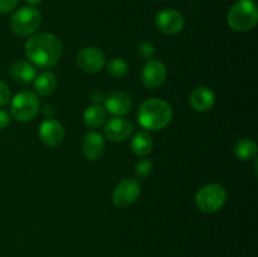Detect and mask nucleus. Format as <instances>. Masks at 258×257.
Returning <instances> with one entry per match:
<instances>
[{"label":"nucleus","instance_id":"nucleus-12","mask_svg":"<svg viewBox=\"0 0 258 257\" xmlns=\"http://www.w3.org/2000/svg\"><path fill=\"white\" fill-rule=\"evenodd\" d=\"M40 140L49 148L59 146L64 140V128L59 121L54 118H47L39 126Z\"/></svg>","mask_w":258,"mask_h":257},{"label":"nucleus","instance_id":"nucleus-7","mask_svg":"<svg viewBox=\"0 0 258 257\" xmlns=\"http://www.w3.org/2000/svg\"><path fill=\"white\" fill-rule=\"evenodd\" d=\"M141 185L138 179L125 178L116 185L112 194V202L117 208H127L139 199Z\"/></svg>","mask_w":258,"mask_h":257},{"label":"nucleus","instance_id":"nucleus-3","mask_svg":"<svg viewBox=\"0 0 258 257\" xmlns=\"http://www.w3.org/2000/svg\"><path fill=\"white\" fill-rule=\"evenodd\" d=\"M227 23L236 32H248L258 23V9L253 0H238L227 14Z\"/></svg>","mask_w":258,"mask_h":257},{"label":"nucleus","instance_id":"nucleus-16","mask_svg":"<svg viewBox=\"0 0 258 257\" xmlns=\"http://www.w3.org/2000/svg\"><path fill=\"white\" fill-rule=\"evenodd\" d=\"M10 76L14 81L22 85H27L34 81L37 76V70L35 66H33L30 62L27 60H18L14 62L10 67Z\"/></svg>","mask_w":258,"mask_h":257},{"label":"nucleus","instance_id":"nucleus-2","mask_svg":"<svg viewBox=\"0 0 258 257\" xmlns=\"http://www.w3.org/2000/svg\"><path fill=\"white\" fill-rule=\"evenodd\" d=\"M173 118V108L161 98H149L144 101L138 111L139 123L148 131L166 127Z\"/></svg>","mask_w":258,"mask_h":257},{"label":"nucleus","instance_id":"nucleus-27","mask_svg":"<svg viewBox=\"0 0 258 257\" xmlns=\"http://www.w3.org/2000/svg\"><path fill=\"white\" fill-rule=\"evenodd\" d=\"M10 123V116L7 111L0 110V130H4L9 126Z\"/></svg>","mask_w":258,"mask_h":257},{"label":"nucleus","instance_id":"nucleus-26","mask_svg":"<svg viewBox=\"0 0 258 257\" xmlns=\"http://www.w3.org/2000/svg\"><path fill=\"white\" fill-rule=\"evenodd\" d=\"M90 97H91V101H92L95 105H100L101 102H103V101H105L106 96L101 90H93L92 92H91Z\"/></svg>","mask_w":258,"mask_h":257},{"label":"nucleus","instance_id":"nucleus-9","mask_svg":"<svg viewBox=\"0 0 258 257\" xmlns=\"http://www.w3.org/2000/svg\"><path fill=\"white\" fill-rule=\"evenodd\" d=\"M155 25L161 33L168 35L178 34L183 30L185 20L175 9H164L155 17Z\"/></svg>","mask_w":258,"mask_h":257},{"label":"nucleus","instance_id":"nucleus-13","mask_svg":"<svg viewBox=\"0 0 258 257\" xmlns=\"http://www.w3.org/2000/svg\"><path fill=\"white\" fill-rule=\"evenodd\" d=\"M106 141L101 134L96 133V131H90L85 135L82 141V151L83 155L88 159V160H98L101 156L105 153Z\"/></svg>","mask_w":258,"mask_h":257},{"label":"nucleus","instance_id":"nucleus-4","mask_svg":"<svg viewBox=\"0 0 258 257\" xmlns=\"http://www.w3.org/2000/svg\"><path fill=\"white\" fill-rule=\"evenodd\" d=\"M42 15L34 7H23L10 18V29L19 37L33 35L39 28Z\"/></svg>","mask_w":258,"mask_h":257},{"label":"nucleus","instance_id":"nucleus-5","mask_svg":"<svg viewBox=\"0 0 258 257\" xmlns=\"http://www.w3.org/2000/svg\"><path fill=\"white\" fill-rule=\"evenodd\" d=\"M227 201V191L221 184H206L196 194V203L203 213H216Z\"/></svg>","mask_w":258,"mask_h":257},{"label":"nucleus","instance_id":"nucleus-17","mask_svg":"<svg viewBox=\"0 0 258 257\" xmlns=\"http://www.w3.org/2000/svg\"><path fill=\"white\" fill-rule=\"evenodd\" d=\"M33 83H34L35 92L39 96L45 97V96L52 95L57 88V77L50 71H44L35 76Z\"/></svg>","mask_w":258,"mask_h":257},{"label":"nucleus","instance_id":"nucleus-18","mask_svg":"<svg viewBox=\"0 0 258 257\" xmlns=\"http://www.w3.org/2000/svg\"><path fill=\"white\" fill-rule=\"evenodd\" d=\"M153 146L154 140L148 131H139V133H136L130 144L131 151L138 156L148 155L153 150Z\"/></svg>","mask_w":258,"mask_h":257},{"label":"nucleus","instance_id":"nucleus-14","mask_svg":"<svg viewBox=\"0 0 258 257\" xmlns=\"http://www.w3.org/2000/svg\"><path fill=\"white\" fill-rule=\"evenodd\" d=\"M105 110L113 116H123L130 112L133 107V101L127 93L122 91H116L105 98Z\"/></svg>","mask_w":258,"mask_h":257},{"label":"nucleus","instance_id":"nucleus-28","mask_svg":"<svg viewBox=\"0 0 258 257\" xmlns=\"http://www.w3.org/2000/svg\"><path fill=\"white\" fill-rule=\"evenodd\" d=\"M27 3H29L30 5H38L42 3V0H25Z\"/></svg>","mask_w":258,"mask_h":257},{"label":"nucleus","instance_id":"nucleus-15","mask_svg":"<svg viewBox=\"0 0 258 257\" xmlns=\"http://www.w3.org/2000/svg\"><path fill=\"white\" fill-rule=\"evenodd\" d=\"M189 102H190V106L193 107L194 111L207 112L216 103V95H214V92L209 87L199 86V87L194 88L191 91Z\"/></svg>","mask_w":258,"mask_h":257},{"label":"nucleus","instance_id":"nucleus-23","mask_svg":"<svg viewBox=\"0 0 258 257\" xmlns=\"http://www.w3.org/2000/svg\"><path fill=\"white\" fill-rule=\"evenodd\" d=\"M138 53L141 58L149 60L151 57H153L154 53H155V47H154L150 42H143L139 44Z\"/></svg>","mask_w":258,"mask_h":257},{"label":"nucleus","instance_id":"nucleus-20","mask_svg":"<svg viewBox=\"0 0 258 257\" xmlns=\"http://www.w3.org/2000/svg\"><path fill=\"white\" fill-rule=\"evenodd\" d=\"M257 144L253 140H251V139H241L234 145V155L239 160L247 161L251 160V159H254L257 155Z\"/></svg>","mask_w":258,"mask_h":257},{"label":"nucleus","instance_id":"nucleus-21","mask_svg":"<svg viewBox=\"0 0 258 257\" xmlns=\"http://www.w3.org/2000/svg\"><path fill=\"white\" fill-rule=\"evenodd\" d=\"M107 71L112 77L123 78L128 73V65L122 58H111L107 62Z\"/></svg>","mask_w":258,"mask_h":257},{"label":"nucleus","instance_id":"nucleus-10","mask_svg":"<svg viewBox=\"0 0 258 257\" xmlns=\"http://www.w3.org/2000/svg\"><path fill=\"white\" fill-rule=\"evenodd\" d=\"M166 75H168V70L163 62L156 59H149L146 60L143 71H141V80L146 87L155 90L164 85Z\"/></svg>","mask_w":258,"mask_h":257},{"label":"nucleus","instance_id":"nucleus-11","mask_svg":"<svg viewBox=\"0 0 258 257\" xmlns=\"http://www.w3.org/2000/svg\"><path fill=\"white\" fill-rule=\"evenodd\" d=\"M134 133V123L122 116H115L103 125V134L110 141H123Z\"/></svg>","mask_w":258,"mask_h":257},{"label":"nucleus","instance_id":"nucleus-6","mask_svg":"<svg viewBox=\"0 0 258 257\" xmlns=\"http://www.w3.org/2000/svg\"><path fill=\"white\" fill-rule=\"evenodd\" d=\"M39 111V100L32 91H22L13 97L10 103V112L17 121L29 122Z\"/></svg>","mask_w":258,"mask_h":257},{"label":"nucleus","instance_id":"nucleus-25","mask_svg":"<svg viewBox=\"0 0 258 257\" xmlns=\"http://www.w3.org/2000/svg\"><path fill=\"white\" fill-rule=\"evenodd\" d=\"M18 0H0V13H10L17 8Z\"/></svg>","mask_w":258,"mask_h":257},{"label":"nucleus","instance_id":"nucleus-8","mask_svg":"<svg viewBox=\"0 0 258 257\" xmlns=\"http://www.w3.org/2000/svg\"><path fill=\"white\" fill-rule=\"evenodd\" d=\"M77 65L83 72L97 73L106 66V57L97 47H85L77 53Z\"/></svg>","mask_w":258,"mask_h":257},{"label":"nucleus","instance_id":"nucleus-24","mask_svg":"<svg viewBox=\"0 0 258 257\" xmlns=\"http://www.w3.org/2000/svg\"><path fill=\"white\" fill-rule=\"evenodd\" d=\"M12 97V93H10V88L8 87V85L3 81H0V107L5 106L10 101Z\"/></svg>","mask_w":258,"mask_h":257},{"label":"nucleus","instance_id":"nucleus-19","mask_svg":"<svg viewBox=\"0 0 258 257\" xmlns=\"http://www.w3.org/2000/svg\"><path fill=\"white\" fill-rule=\"evenodd\" d=\"M106 110L101 105H92L86 108L83 113V122L87 127L97 128L102 126L106 121Z\"/></svg>","mask_w":258,"mask_h":257},{"label":"nucleus","instance_id":"nucleus-1","mask_svg":"<svg viewBox=\"0 0 258 257\" xmlns=\"http://www.w3.org/2000/svg\"><path fill=\"white\" fill-rule=\"evenodd\" d=\"M62 52V42L52 33H37L25 42V54L35 67H53L59 60Z\"/></svg>","mask_w":258,"mask_h":257},{"label":"nucleus","instance_id":"nucleus-22","mask_svg":"<svg viewBox=\"0 0 258 257\" xmlns=\"http://www.w3.org/2000/svg\"><path fill=\"white\" fill-rule=\"evenodd\" d=\"M153 163H151L149 159H143V160L138 161V163L135 164V174L141 179L148 178V176L153 173Z\"/></svg>","mask_w":258,"mask_h":257}]
</instances>
